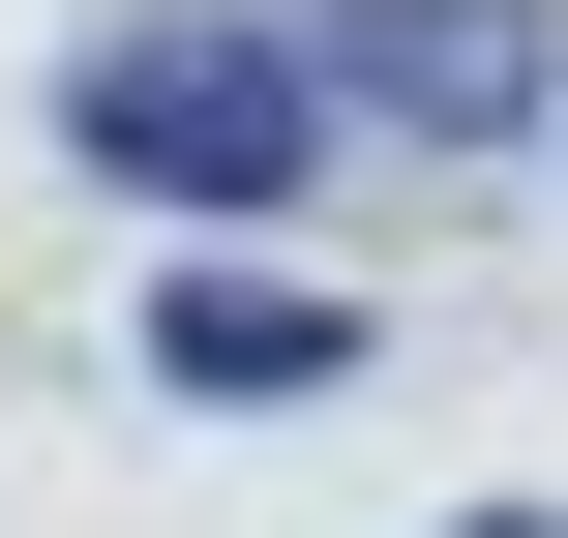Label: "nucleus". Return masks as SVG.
Returning <instances> with one entry per match:
<instances>
[{
    "label": "nucleus",
    "mask_w": 568,
    "mask_h": 538,
    "mask_svg": "<svg viewBox=\"0 0 568 538\" xmlns=\"http://www.w3.org/2000/svg\"><path fill=\"white\" fill-rule=\"evenodd\" d=\"M60 150L120 210H180V240H270L329 180V90H300V30H90L60 60Z\"/></svg>",
    "instance_id": "obj_1"
},
{
    "label": "nucleus",
    "mask_w": 568,
    "mask_h": 538,
    "mask_svg": "<svg viewBox=\"0 0 568 538\" xmlns=\"http://www.w3.org/2000/svg\"><path fill=\"white\" fill-rule=\"evenodd\" d=\"M300 90H329V120H419V150H539L568 30H539V0H329Z\"/></svg>",
    "instance_id": "obj_2"
},
{
    "label": "nucleus",
    "mask_w": 568,
    "mask_h": 538,
    "mask_svg": "<svg viewBox=\"0 0 568 538\" xmlns=\"http://www.w3.org/2000/svg\"><path fill=\"white\" fill-rule=\"evenodd\" d=\"M150 389H359V300H300L270 240H180V300H150Z\"/></svg>",
    "instance_id": "obj_3"
},
{
    "label": "nucleus",
    "mask_w": 568,
    "mask_h": 538,
    "mask_svg": "<svg viewBox=\"0 0 568 538\" xmlns=\"http://www.w3.org/2000/svg\"><path fill=\"white\" fill-rule=\"evenodd\" d=\"M449 538H568V509H449Z\"/></svg>",
    "instance_id": "obj_4"
}]
</instances>
